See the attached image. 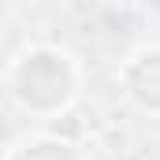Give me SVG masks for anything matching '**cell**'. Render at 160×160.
<instances>
[{"instance_id":"obj_1","label":"cell","mask_w":160,"mask_h":160,"mask_svg":"<svg viewBox=\"0 0 160 160\" xmlns=\"http://www.w3.org/2000/svg\"><path fill=\"white\" fill-rule=\"evenodd\" d=\"M8 93L22 112L56 116L78 93V67L71 52L56 45H34L8 67Z\"/></svg>"},{"instance_id":"obj_2","label":"cell","mask_w":160,"mask_h":160,"mask_svg":"<svg viewBox=\"0 0 160 160\" xmlns=\"http://www.w3.org/2000/svg\"><path fill=\"white\" fill-rule=\"evenodd\" d=\"M123 78V93L142 108L160 116V45H145L138 48L119 71Z\"/></svg>"},{"instance_id":"obj_3","label":"cell","mask_w":160,"mask_h":160,"mask_svg":"<svg viewBox=\"0 0 160 160\" xmlns=\"http://www.w3.org/2000/svg\"><path fill=\"white\" fill-rule=\"evenodd\" d=\"M8 160H78L75 149L67 142H56V138H30L22 145H15Z\"/></svg>"}]
</instances>
